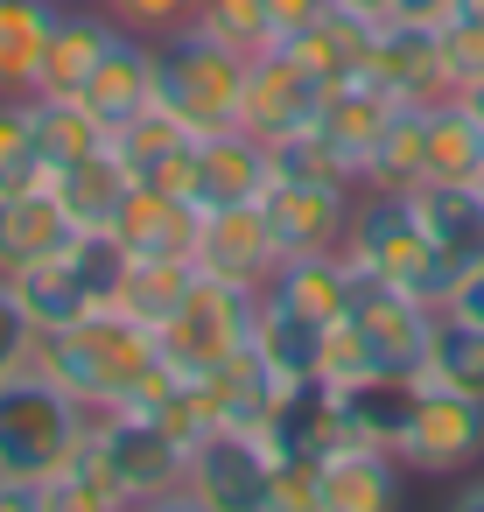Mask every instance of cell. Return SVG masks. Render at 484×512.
I'll use <instances>...</instances> for the list:
<instances>
[{"instance_id": "34", "label": "cell", "mask_w": 484, "mask_h": 512, "mask_svg": "<svg viewBox=\"0 0 484 512\" xmlns=\"http://www.w3.org/2000/svg\"><path fill=\"white\" fill-rule=\"evenodd\" d=\"M337 407H344V428H351V442H379V449H393L400 442V428H407V407H414V379H365V386H344L337 393Z\"/></svg>"}, {"instance_id": "46", "label": "cell", "mask_w": 484, "mask_h": 512, "mask_svg": "<svg viewBox=\"0 0 484 512\" xmlns=\"http://www.w3.org/2000/svg\"><path fill=\"white\" fill-rule=\"evenodd\" d=\"M442 316H463V323H477V330H484V260L456 274V288H449V302H442Z\"/></svg>"}, {"instance_id": "23", "label": "cell", "mask_w": 484, "mask_h": 512, "mask_svg": "<svg viewBox=\"0 0 484 512\" xmlns=\"http://www.w3.org/2000/svg\"><path fill=\"white\" fill-rule=\"evenodd\" d=\"M421 176L442 183H484V120L449 92L421 106ZM414 176V183H421Z\"/></svg>"}, {"instance_id": "1", "label": "cell", "mask_w": 484, "mask_h": 512, "mask_svg": "<svg viewBox=\"0 0 484 512\" xmlns=\"http://www.w3.org/2000/svg\"><path fill=\"white\" fill-rule=\"evenodd\" d=\"M29 358H36L85 414H106V407H120V400L134 393V379H141L162 351H155V330H141L134 316L92 309V316L71 323V330H43Z\"/></svg>"}, {"instance_id": "31", "label": "cell", "mask_w": 484, "mask_h": 512, "mask_svg": "<svg viewBox=\"0 0 484 512\" xmlns=\"http://www.w3.org/2000/svg\"><path fill=\"white\" fill-rule=\"evenodd\" d=\"M190 288H197V267H190V260H127V274H120V288H113V309L134 316L141 330H162V323L183 309Z\"/></svg>"}, {"instance_id": "13", "label": "cell", "mask_w": 484, "mask_h": 512, "mask_svg": "<svg viewBox=\"0 0 484 512\" xmlns=\"http://www.w3.org/2000/svg\"><path fill=\"white\" fill-rule=\"evenodd\" d=\"M190 267L218 274V281H239V288H267L274 267H281V253H274V232H267L260 204H218V211H204Z\"/></svg>"}, {"instance_id": "50", "label": "cell", "mask_w": 484, "mask_h": 512, "mask_svg": "<svg viewBox=\"0 0 484 512\" xmlns=\"http://www.w3.org/2000/svg\"><path fill=\"white\" fill-rule=\"evenodd\" d=\"M449 15H477V22H484V0H456V8H449Z\"/></svg>"}, {"instance_id": "49", "label": "cell", "mask_w": 484, "mask_h": 512, "mask_svg": "<svg viewBox=\"0 0 484 512\" xmlns=\"http://www.w3.org/2000/svg\"><path fill=\"white\" fill-rule=\"evenodd\" d=\"M456 99H463V106H470V113L484 120V78H470V85H456Z\"/></svg>"}, {"instance_id": "25", "label": "cell", "mask_w": 484, "mask_h": 512, "mask_svg": "<svg viewBox=\"0 0 484 512\" xmlns=\"http://www.w3.org/2000/svg\"><path fill=\"white\" fill-rule=\"evenodd\" d=\"M71 239V218L57 204V190H22V197H0V281H15L22 267L50 260Z\"/></svg>"}, {"instance_id": "52", "label": "cell", "mask_w": 484, "mask_h": 512, "mask_svg": "<svg viewBox=\"0 0 484 512\" xmlns=\"http://www.w3.org/2000/svg\"><path fill=\"white\" fill-rule=\"evenodd\" d=\"M64 8H71V0H64Z\"/></svg>"}, {"instance_id": "9", "label": "cell", "mask_w": 484, "mask_h": 512, "mask_svg": "<svg viewBox=\"0 0 484 512\" xmlns=\"http://www.w3.org/2000/svg\"><path fill=\"white\" fill-rule=\"evenodd\" d=\"M267 477H274V456H267L260 435H246V428H204L190 442L183 498L204 505V512H267Z\"/></svg>"}, {"instance_id": "3", "label": "cell", "mask_w": 484, "mask_h": 512, "mask_svg": "<svg viewBox=\"0 0 484 512\" xmlns=\"http://www.w3.org/2000/svg\"><path fill=\"white\" fill-rule=\"evenodd\" d=\"M246 64H253V57H239L232 43H218L204 22H183V29H169V36L155 43V99H162L183 127H197V134L232 127Z\"/></svg>"}, {"instance_id": "47", "label": "cell", "mask_w": 484, "mask_h": 512, "mask_svg": "<svg viewBox=\"0 0 484 512\" xmlns=\"http://www.w3.org/2000/svg\"><path fill=\"white\" fill-rule=\"evenodd\" d=\"M344 15H365V22H393V0H330Z\"/></svg>"}, {"instance_id": "7", "label": "cell", "mask_w": 484, "mask_h": 512, "mask_svg": "<svg viewBox=\"0 0 484 512\" xmlns=\"http://www.w3.org/2000/svg\"><path fill=\"white\" fill-rule=\"evenodd\" d=\"M92 449L106 456V470L120 477V491L134 505H162V498H183V477H190V442L155 421V414H134V407H106L85 421Z\"/></svg>"}, {"instance_id": "28", "label": "cell", "mask_w": 484, "mask_h": 512, "mask_svg": "<svg viewBox=\"0 0 484 512\" xmlns=\"http://www.w3.org/2000/svg\"><path fill=\"white\" fill-rule=\"evenodd\" d=\"M379 29H386V22H365V15H344V8H330L316 29H302V36H295V43H281V50H295V57H302L316 78L344 85V78H365Z\"/></svg>"}, {"instance_id": "2", "label": "cell", "mask_w": 484, "mask_h": 512, "mask_svg": "<svg viewBox=\"0 0 484 512\" xmlns=\"http://www.w3.org/2000/svg\"><path fill=\"white\" fill-rule=\"evenodd\" d=\"M344 260L351 267H372L386 274L393 288H407L414 302L442 309L449 288H456V260L421 232L407 190H379V183H358V204H351V232H344Z\"/></svg>"}, {"instance_id": "48", "label": "cell", "mask_w": 484, "mask_h": 512, "mask_svg": "<svg viewBox=\"0 0 484 512\" xmlns=\"http://www.w3.org/2000/svg\"><path fill=\"white\" fill-rule=\"evenodd\" d=\"M456 512H484V470H470V477L456 484Z\"/></svg>"}, {"instance_id": "4", "label": "cell", "mask_w": 484, "mask_h": 512, "mask_svg": "<svg viewBox=\"0 0 484 512\" xmlns=\"http://www.w3.org/2000/svg\"><path fill=\"white\" fill-rule=\"evenodd\" d=\"M85 407L29 358L22 372L0 379V477H50L78 435H85Z\"/></svg>"}, {"instance_id": "43", "label": "cell", "mask_w": 484, "mask_h": 512, "mask_svg": "<svg viewBox=\"0 0 484 512\" xmlns=\"http://www.w3.org/2000/svg\"><path fill=\"white\" fill-rule=\"evenodd\" d=\"M267 512H323L316 463H274V477H267Z\"/></svg>"}, {"instance_id": "41", "label": "cell", "mask_w": 484, "mask_h": 512, "mask_svg": "<svg viewBox=\"0 0 484 512\" xmlns=\"http://www.w3.org/2000/svg\"><path fill=\"white\" fill-rule=\"evenodd\" d=\"M99 8H106V15H113L120 29H134V36L162 43L169 29L197 22V8H204V0H99Z\"/></svg>"}, {"instance_id": "5", "label": "cell", "mask_w": 484, "mask_h": 512, "mask_svg": "<svg viewBox=\"0 0 484 512\" xmlns=\"http://www.w3.org/2000/svg\"><path fill=\"white\" fill-rule=\"evenodd\" d=\"M393 456L407 463V477H470L484 463V400L442 386L435 372H414V407Z\"/></svg>"}, {"instance_id": "44", "label": "cell", "mask_w": 484, "mask_h": 512, "mask_svg": "<svg viewBox=\"0 0 484 512\" xmlns=\"http://www.w3.org/2000/svg\"><path fill=\"white\" fill-rule=\"evenodd\" d=\"M29 351H36V323L15 309V295H8V288H0V379L22 372V365H29Z\"/></svg>"}, {"instance_id": "24", "label": "cell", "mask_w": 484, "mask_h": 512, "mask_svg": "<svg viewBox=\"0 0 484 512\" xmlns=\"http://www.w3.org/2000/svg\"><path fill=\"white\" fill-rule=\"evenodd\" d=\"M8 295H15V309L36 323V337H43V330H71V323H85L92 309H113V302H99V295L78 281V267L64 260V246H57L50 260H36V267H22V274L8 281Z\"/></svg>"}, {"instance_id": "40", "label": "cell", "mask_w": 484, "mask_h": 512, "mask_svg": "<svg viewBox=\"0 0 484 512\" xmlns=\"http://www.w3.org/2000/svg\"><path fill=\"white\" fill-rule=\"evenodd\" d=\"M197 22H204L218 43H232L239 57H260V50H274V29H267V0H204V8H197Z\"/></svg>"}, {"instance_id": "32", "label": "cell", "mask_w": 484, "mask_h": 512, "mask_svg": "<svg viewBox=\"0 0 484 512\" xmlns=\"http://www.w3.org/2000/svg\"><path fill=\"white\" fill-rule=\"evenodd\" d=\"M190 141H197V127H183V120H176V113H169L162 99H155V106H141L134 120H120V127L106 134L113 162H120V169H127L134 183H148V176H155V169H162L169 155H183Z\"/></svg>"}, {"instance_id": "17", "label": "cell", "mask_w": 484, "mask_h": 512, "mask_svg": "<svg viewBox=\"0 0 484 512\" xmlns=\"http://www.w3.org/2000/svg\"><path fill=\"white\" fill-rule=\"evenodd\" d=\"M393 113H400V99L379 92L372 78H344V85H330L316 127H323V141L337 148V162H344L351 183H365V169H372V155H379V141H386V127H393Z\"/></svg>"}, {"instance_id": "51", "label": "cell", "mask_w": 484, "mask_h": 512, "mask_svg": "<svg viewBox=\"0 0 484 512\" xmlns=\"http://www.w3.org/2000/svg\"><path fill=\"white\" fill-rule=\"evenodd\" d=\"M0 288H8V281H0Z\"/></svg>"}, {"instance_id": "30", "label": "cell", "mask_w": 484, "mask_h": 512, "mask_svg": "<svg viewBox=\"0 0 484 512\" xmlns=\"http://www.w3.org/2000/svg\"><path fill=\"white\" fill-rule=\"evenodd\" d=\"M323 330L330 323H309L302 309H288V302H274L267 288H260V316H253V344L267 351V365L288 379V386H302V379H316V365H323Z\"/></svg>"}, {"instance_id": "33", "label": "cell", "mask_w": 484, "mask_h": 512, "mask_svg": "<svg viewBox=\"0 0 484 512\" xmlns=\"http://www.w3.org/2000/svg\"><path fill=\"white\" fill-rule=\"evenodd\" d=\"M43 183H50V162H43V134H36V99L0 92V197H22Z\"/></svg>"}, {"instance_id": "20", "label": "cell", "mask_w": 484, "mask_h": 512, "mask_svg": "<svg viewBox=\"0 0 484 512\" xmlns=\"http://www.w3.org/2000/svg\"><path fill=\"white\" fill-rule=\"evenodd\" d=\"M197 204L176 197V190H155V183H134L120 218H113V239L127 246V260H190L197 246Z\"/></svg>"}, {"instance_id": "16", "label": "cell", "mask_w": 484, "mask_h": 512, "mask_svg": "<svg viewBox=\"0 0 484 512\" xmlns=\"http://www.w3.org/2000/svg\"><path fill=\"white\" fill-rule=\"evenodd\" d=\"M260 442H267L274 463H323L337 442H351V428H344L337 393H330L323 379H302V386H288V393L274 400Z\"/></svg>"}, {"instance_id": "14", "label": "cell", "mask_w": 484, "mask_h": 512, "mask_svg": "<svg viewBox=\"0 0 484 512\" xmlns=\"http://www.w3.org/2000/svg\"><path fill=\"white\" fill-rule=\"evenodd\" d=\"M365 78H372L379 92H393L400 106L449 99V71H442V36H435V22H386L379 43H372Z\"/></svg>"}, {"instance_id": "10", "label": "cell", "mask_w": 484, "mask_h": 512, "mask_svg": "<svg viewBox=\"0 0 484 512\" xmlns=\"http://www.w3.org/2000/svg\"><path fill=\"white\" fill-rule=\"evenodd\" d=\"M323 99H330V78H316L295 50H260L246 64V85H239V127L274 141V134H295V127H316L323 120Z\"/></svg>"}, {"instance_id": "39", "label": "cell", "mask_w": 484, "mask_h": 512, "mask_svg": "<svg viewBox=\"0 0 484 512\" xmlns=\"http://www.w3.org/2000/svg\"><path fill=\"white\" fill-rule=\"evenodd\" d=\"M267 162L274 176H295V183H351L337 148L323 141V127H295V134H274L267 141Z\"/></svg>"}, {"instance_id": "8", "label": "cell", "mask_w": 484, "mask_h": 512, "mask_svg": "<svg viewBox=\"0 0 484 512\" xmlns=\"http://www.w3.org/2000/svg\"><path fill=\"white\" fill-rule=\"evenodd\" d=\"M344 316L365 330V344L379 351V365H386L393 379H414V372L428 365V344H435V316H442V309L414 302L407 288H393V281L372 274V267H351V309H344Z\"/></svg>"}, {"instance_id": "35", "label": "cell", "mask_w": 484, "mask_h": 512, "mask_svg": "<svg viewBox=\"0 0 484 512\" xmlns=\"http://www.w3.org/2000/svg\"><path fill=\"white\" fill-rule=\"evenodd\" d=\"M120 505H134V498L120 491V477L106 470L92 435H78V449L50 470V512H120Z\"/></svg>"}, {"instance_id": "26", "label": "cell", "mask_w": 484, "mask_h": 512, "mask_svg": "<svg viewBox=\"0 0 484 512\" xmlns=\"http://www.w3.org/2000/svg\"><path fill=\"white\" fill-rule=\"evenodd\" d=\"M50 190H57V204H64L71 232H113V218H120V204H127V190H134V176L113 162V148H99V155H85V162L57 169V176H50Z\"/></svg>"}, {"instance_id": "37", "label": "cell", "mask_w": 484, "mask_h": 512, "mask_svg": "<svg viewBox=\"0 0 484 512\" xmlns=\"http://www.w3.org/2000/svg\"><path fill=\"white\" fill-rule=\"evenodd\" d=\"M421 372H435L442 386H463V393L484 400V330L463 323V316H435V344H428Z\"/></svg>"}, {"instance_id": "18", "label": "cell", "mask_w": 484, "mask_h": 512, "mask_svg": "<svg viewBox=\"0 0 484 512\" xmlns=\"http://www.w3.org/2000/svg\"><path fill=\"white\" fill-rule=\"evenodd\" d=\"M316 484H323V512H386L407 491V463L379 442H337L316 463Z\"/></svg>"}, {"instance_id": "38", "label": "cell", "mask_w": 484, "mask_h": 512, "mask_svg": "<svg viewBox=\"0 0 484 512\" xmlns=\"http://www.w3.org/2000/svg\"><path fill=\"white\" fill-rule=\"evenodd\" d=\"M316 379H323L330 393H344V386H365V379H386L379 351L365 344V330H358L351 316H337V323L323 330V365H316Z\"/></svg>"}, {"instance_id": "15", "label": "cell", "mask_w": 484, "mask_h": 512, "mask_svg": "<svg viewBox=\"0 0 484 512\" xmlns=\"http://www.w3.org/2000/svg\"><path fill=\"white\" fill-rule=\"evenodd\" d=\"M288 393V379L267 365V351L260 344H239L218 372H204L197 379V400H204V421L211 428H246V435H260L267 428V414H274V400Z\"/></svg>"}, {"instance_id": "6", "label": "cell", "mask_w": 484, "mask_h": 512, "mask_svg": "<svg viewBox=\"0 0 484 512\" xmlns=\"http://www.w3.org/2000/svg\"><path fill=\"white\" fill-rule=\"evenodd\" d=\"M253 316H260V288L197 274V288L183 295V309L155 330V351H162L183 379H204V372H218L239 344H253Z\"/></svg>"}, {"instance_id": "19", "label": "cell", "mask_w": 484, "mask_h": 512, "mask_svg": "<svg viewBox=\"0 0 484 512\" xmlns=\"http://www.w3.org/2000/svg\"><path fill=\"white\" fill-rule=\"evenodd\" d=\"M113 15L99 8V0H71V8L57 15V29H50V43H43V71H36V92L43 99H78L85 85H92V71H99V57H106V43H113Z\"/></svg>"}, {"instance_id": "11", "label": "cell", "mask_w": 484, "mask_h": 512, "mask_svg": "<svg viewBox=\"0 0 484 512\" xmlns=\"http://www.w3.org/2000/svg\"><path fill=\"white\" fill-rule=\"evenodd\" d=\"M351 204H358V183H295V176H274L260 190V218H267L281 260L337 253L344 232H351Z\"/></svg>"}, {"instance_id": "45", "label": "cell", "mask_w": 484, "mask_h": 512, "mask_svg": "<svg viewBox=\"0 0 484 512\" xmlns=\"http://www.w3.org/2000/svg\"><path fill=\"white\" fill-rule=\"evenodd\" d=\"M330 15V0H267V29H274V43H295L302 29H316Z\"/></svg>"}, {"instance_id": "22", "label": "cell", "mask_w": 484, "mask_h": 512, "mask_svg": "<svg viewBox=\"0 0 484 512\" xmlns=\"http://www.w3.org/2000/svg\"><path fill=\"white\" fill-rule=\"evenodd\" d=\"M407 204H414L421 232H428L456 267H477V260H484V183L421 176V183H407Z\"/></svg>"}, {"instance_id": "42", "label": "cell", "mask_w": 484, "mask_h": 512, "mask_svg": "<svg viewBox=\"0 0 484 512\" xmlns=\"http://www.w3.org/2000/svg\"><path fill=\"white\" fill-rule=\"evenodd\" d=\"M435 36H442L449 92H456V85H470V78H484V22H477V15H442V22H435Z\"/></svg>"}, {"instance_id": "12", "label": "cell", "mask_w": 484, "mask_h": 512, "mask_svg": "<svg viewBox=\"0 0 484 512\" xmlns=\"http://www.w3.org/2000/svg\"><path fill=\"white\" fill-rule=\"evenodd\" d=\"M267 183H274V162H267V141H260V134H246L239 120L197 134V148H190V204H197V211L260 204Z\"/></svg>"}, {"instance_id": "27", "label": "cell", "mask_w": 484, "mask_h": 512, "mask_svg": "<svg viewBox=\"0 0 484 512\" xmlns=\"http://www.w3.org/2000/svg\"><path fill=\"white\" fill-rule=\"evenodd\" d=\"M267 295L288 302V309H302L309 323H337V316L351 309V260H344V246H337V253L281 260L274 281H267Z\"/></svg>"}, {"instance_id": "21", "label": "cell", "mask_w": 484, "mask_h": 512, "mask_svg": "<svg viewBox=\"0 0 484 512\" xmlns=\"http://www.w3.org/2000/svg\"><path fill=\"white\" fill-rule=\"evenodd\" d=\"M78 99L92 106V120H106V134H113L120 120H134L141 106H155V43L134 36V29H113V43H106L92 85H85Z\"/></svg>"}, {"instance_id": "29", "label": "cell", "mask_w": 484, "mask_h": 512, "mask_svg": "<svg viewBox=\"0 0 484 512\" xmlns=\"http://www.w3.org/2000/svg\"><path fill=\"white\" fill-rule=\"evenodd\" d=\"M57 15H64V0H0V92H36Z\"/></svg>"}, {"instance_id": "36", "label": "cell", "mask_w": 484, "mask_h": 512, "mask_svg": "<svg viewBox=\"0 0 484 512\" xmlns=\"http://www.w3.org/2000/svg\"><path fill=\"white\" fill-rule=\"evenodd\" d=\"M29 99H36V134H43V162H50V176L106 148V120H92L85 99H43V92H29Z\"/></svg>"}]
</instances>
